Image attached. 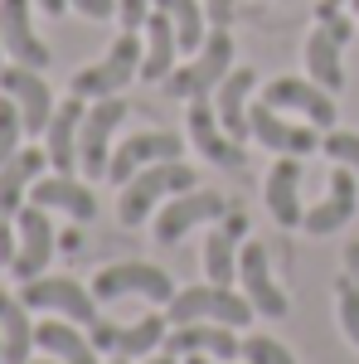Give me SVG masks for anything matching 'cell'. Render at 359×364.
<instances>
[{
  "label": "cell",
  "mask_w": 359,
  "mask_h": 364,
  "mask_svg": "<svg viewBox=\"0 0 359 364\" xmlns=\"http://www.w3.org/2000/svg\"><path fill=\"white\" fill-rule=\"evenodd\" d=\"M243 360H248V364H296V360H291V350H282L272 336H248V340H243Z\"/></svg>",
  "instance_id": "cell-34"
},
{
  "label": "cell",
  "mask_w": 359,
  "mask_h": 364,
  "mask_svg": "<svg viewBox=\"0 0 359 364\" xmlns=\"http://www.w3.org/2000/svg\"><path fill=\"white\" fill-rule=\"evenodd\" d=\"M0 44L5 54L25 68H49V44L34 34L29 20V0H0Z\"/></svg>",
  "instance_id": "cell-17"
},
{
  "label": "cell",
  "mask_w": 359,
  "mask_h": 364,
  "mask_svg": "<svg viewBox=\"0 0 359 364\" xmlns=\"http://www.w3.org/2000/svg\"><path fill=\"white\" fill-rule=\"evenodd\" d=\"M141 58H146V39H141L136 29H122L117 39H112V49L102 63H87V68H78L73 78H68V92L73 97H117L122 87L132 83V78H141Z\"/></svg>",
  "instance_id": "cell-1"
},
{
  "label": "cell",
  "mask_w": 359,
  "mask_h": 364,
  "mask_svg": "<svg viewBox=\"0 0 359 364\" xmlns=\"http://www.w3.org/2000/svg\"><path fill=\"white\" fill-rule=\"evenodd\" d=\"M262 102L277 112H301L316 132H335V92H326L316 78H272L262 87Z\"/></svg>",
  "instance_id": "cell-10"
},
{
  "label": "cell",
  "mask_w": 359,
  "mask_h": 364,
  "mask_svg": "<svg viewBox=\"0 0 359 364\" xmlns=\"http://www.w3.org/2000/svg\"><path fill=\"white\" fill-rule=\"evenodd\" d=\"M166 326H170L166 316H141L136 326H117V345H112V355H127V360H146V355H156L161 340L170 336Z\"/></svg>",
  "instance_id": "cell-29"
},
{
  "label": "cell",
  "mask_w": 359,
  "mask_h": 364,
  "mask_svg": "<svg viewBox=\"0 0 359 364\" xmlns=\"http://www.w3.org/2000/svg\"><path fill=\"white\" fill-rule=\"evenodd\" d=\"M83 97H68L63 107H54V122L44 132V151H49V166L54 175H73L78 170V136H83Z\"/></svg>",
  "instance_id": "cell-20"
},
{
  "label": "cell",
  "mask_w": 359,
  "mask_h": 364,
  "mask_svg": "<svg viewBox=\"0 0 359 364\" xmlns=\"http://www.w3.org/2000/svg\"><path fill=\"white\" fill-rule=\"evenodd\" d=\"M20 136H25V117H20L10 92H0V166L20 151Z\"/></svg>",
  "instance_id": "cell-32"
},
{
  "label": "cell",
  "mask_w": 359,
  "mask_h": 364,
  "mask_svg": "<svg viewBox=\"0 0 359 364\" xmlns=\"http://www.w3.org/2000/svg\"><path fill=\"white\" fill-rule=\"evenodd\" d=\"M92 296L97 301H122V296H146V301H170L175 282L156 267V262H112L92 277Z\"/></svg>",
  "instance_id": "cell-8"
},
{
  "label": "cell",
  "mask_w": 359,
  "mask_h": 364,
  "mask_svg": "<svg viewBox=\"0 0 359 364\" xmlns=\"http://www.w3.org/2000/svg\"><path fill=\"white\" fill-rule=\"evenodd\" d=\"M15 248H20V233L5 224V214H0V262H15Z\"/></svg>",
  "instance_id": "cell-39"
},
{
  "label": "cell",
  "mask_w": 359,
  "mask_h": 364,
  "mask_svg": "<svg viewBox=\"0 0 359 364\" xmlns=\"http://www.w3.org/2000/svg\"><path fill=\"white\" fill-rule=\"evenodd\" d=\"M185 122H190V141L199 146V156H204L209 166H219V170H243V166H248L243 146L223 132V122H219V112H214L209 97H190Z\"/></svg>",
  "instance_id": "cell-12"
},
{
  "label": "cell",
  "mask_w": 359,
  "mask_h": 364,
  "mask_svg": "<svg viewBox=\"0 0 359 364\" xmlns=\"http://www.w3.org/2000/svg\"><path fill=\"white\" fill-rule=\"evenodd\" d=\"M262 199H267V209H272V219L282 228H301L306 214H301V161L296 156H282L267 175V185H262Z\"/></svg>",
  "instance_id": "cell-21"
},
{
  "label": "cell",
  "mask_w": 359,
  "mask_h": 364,
  "mask_svg": "<svg viewBox=\"0 0 359 364\" xmlns=\"http://www.w3.org/2000/svg\"><path fill=\"white\" fill-rule=\"evenodd\" d=\"M161 350L166 355H214V360H238L243 355V345L233 336V326H214V321H194V326H175L166 340H161Z\"/></svg>",
  "instance_id": "cell-19"
},
{
  "label": "cell",
  "mask_w": 359,
  "mask_h": 364,
  "mask_svg": "<svg viewBox=\"0 0 359 364\" xmlns=\"http://www.w3.org/2000/svg\"><path fill=\"white\" fill-rule=\"evenodd\" d=\"M228 73H233V34L228 29H209L204 49L166 78V92L170 97H209Z\"/></svg>",
  "instance_id": "cell-4"
},
{
  "label": "cell",
  "mask_w": 359,
  "mask_h": 364,
  "mask_svg": "<svg viewBox=\"0 0 359 364\" xmlns=\"http://www.w3.org/2000/svg\"><path fill=\"white\" fill-rule=\"evenodd\" d=\"M29 364H63V360H54V355H49V360H29Z\"/></svg>",
  "instance_id": "cell-46"
},
{
  "label": "cell",
  "mask_w": 359,
  "mask_h": 364,
  "mask_svg": "<svg viewBox=\"0 0 359 364\" xmlns=\"http://www.w3.org/2000/svg\"><path fill=\"white\" fill-rule=\"evenodd\" d=\"M355 10H359V0H355Z\"/></svg>",
  "instance_id": "cell-48"
},
{
  "label": "cell",
  "mask_w": 359,
  "mask_h": 364,
  "mask_svg": "<svg viewBox=\"0 0 359 364\" xmlns=\"http://www.w3.org/2000/svg\"><path fill=\"white\" fill-rule=\"evenodd\" d=\"M185 156V141L175 132H136L127 136L122 146H112V166H107V180L112 185H127L136 170L156 166V161H180Z\"/></svg>",
  "instance_id": "cell-13"
},
{
  "label": "cell",
  "mask_w": 359,
  "mask_h": 364,
  "mask_svg": "<svg viewBox=\"0 0 359 364\" xmlns=\"http://www.w3.org/2000/svg\"><path fill=\"white\" fill-rule=\"evenodd\" d=\"M248 127H252V141H262L277 156H311V151H321V136H326V132H316V127L286 122V117L277 112V107H267V102L248 107Z\"/></svg>",
  "instance_id": "cell-14"
},
{
  "label": "cell",
  "mask_w": 359,
  "mask_h": 364,
  "mask_svg": "<svg viewBox=\"0 0 359 364\" xmlns=\"http://www.w3.org/2000/svg\"><path fill=\"white\" fill-rule=\"evenodd\" d=\"M185 364H228V360H214V355H185Z\"/></svg>",
  "instance_id": "cell-43"
},
{
  "label": "cell",
  "mask_w": 359,
  "mask_h": 364,
  "mask_svg": "<svg viewBox=\"0 0 359 364\" xmlns=\"http://www.w3.org/2000/svg\"><path fill=\"white\" fill-rule=\"evenodd\" d=\"M321 151L331 156L335 166H350L355 180H359V136L355 132H326V136H321Z\"/></svg>",
  "instance_id": "cell-33"
},
{
  "label": "cell",
  "mask_w": 359,
  "mask_h": 364,
  "mask_svg": "<svg viewBox=\"0 0 359 364\" xmlns=\"http://www.w3.org/2000/svg\"><path fill=\"white\" fill-rule=\"evenodd\" d=\"M252 316V301L248 296H238L233 287H214V282H204V287H185V291H175L166 301V321L170 326H194V321H214V326H233V331H243Z\"/></svg>",
  "instance_id": "cell-3"
},
{
  "label": "cell",
  "mask_w": 359,
  "mask_h": 364,
  "mask_svg": "<svg viewBox=\"0 0 359 364\" xmlns=\"http://www.w3.org/2000/svg\"><path fill=\"white\" fill-rule=\"evenodd\" d=\"M0 364H5V336H0Z\"/></svg>",
  "instance_id": "cell-47"
},
{
  "label": "cell",
  "mask_w": 359,
  "mask_h": 364,
  "mask_svg": "<svg viewBox=\"0 0 359 364\" xmlns=\"http://www.w3.org/2000/svg\"><path fill=\"white\" fill-rule=\"evenodd\" d=\"M73 10H83L87 20H112L117 15V0H68Z\"/></svg>",
  "instance_id": "cell-38"
},
{
  "label": "cell",
  "mask_w": 359,
  "mask_h": 364,
  "mask_svg": "<svg viewBox=\"0 0 359 364\" xmlns=\"http://www.w3.org/2000/svg\"><path fill=\"white\" fill-rule=\"evenodd\" d=\"M141 364H180V360H175V355H166V350H161V355H146V360H141Z\"/></svg>",
  "instance_id": "cell-42"
},
{
  "label": "cell",
  "mask_w": 359,
  "mask_h": 364,
  "mask_svg": "<svg viewBox=\"0 0 359 364\" xmlns=\"http://www.w3.org/2000/svg\"><path fill=\"white\" fill-rule=\"evenodd\" d=\"M335 311H340V331H345V340L359 350V282L350 277V272L335 282Z\"/></svg>",
  "instance_id": "cell-31"
},
{
  "label": "cell",
  "mask_w": 359,
  "mask_h": 364,
  "mask_svg": "<svg viewBox=\"0 0 359 364\" xmlns=\"http://www.w3.org/2000/svg\"><path fill=\"white\" fill-rule=\"evenodd\" d=\"M20 301L29 311H58L63 321H73V326H97L102 316H97V296H92V287L83 291V282L73 277H34V282H20Z\"/></svg>",
  "instance_id": "cell-5"
},
{
  "label": "cell",
  "mask_w": 359,
  "mask_h": 364,
  "mask_svg": "<svg viewBox=\"0 0 359 364\" xmlns=\"http://www.w3.org/2000/svg\"><path fill=\"white\" fill-rule=\"evenodd\" d=\"M34 5H39L44 15H63V10H68V0H34Z\"/></svg>",
  "instance_id": "cell-41"
},
{
  "label": "cell",
  "mask_w": 359,
  "mask_h": 364,
  "mask_svg": "<svg viewBox=\"0 0 359 364\" xmlns=\"http://www.w3.org/2000/svg\"><path fill=\"white\" fill-rule=\"evenodd\" d=\"M107 364H132V360H127V355H112V360Z\"/></svg>",
  "instance_id": "cell-45"
},
{
  "label": "cell",
  "mask_w": 359,
  "mask_h": 364,
  "mask_svg": "<svg viewBox=\"0 0 359 364\" xmlns=\"http://www.w3.org/2000/svg\"><path fill=\"white\" fill-rule=\"evenodd\" d=\"M252 87H257V68H233V73L214 87V112H219L223 132L238 141V146L252 136V127H248V97H252Z\"/></svg>",
  "instance_id": "cell-22"
},
{
  "label": "cell",
  "mask_w": 359,
  "mask_h": 364,
  "mask_svg": "<svg viewBox=\"0 0 359 364\" xmlns=\"http://www.w3.org/2000/svg\"><path fill=\"white\" fill-rule=\"evenodd\" d=\"M340 49H345V44H340L331 29L316 20V25H311V34H306V73L326 87V92H340V87H345V63H340Z\"/></svg>",
  "instance_id": "cell-26"
},
{
  "label": "cell",
  "mask_w": 359,
  "mask_h": 364,
  "mask_svg": "<svg viewBox=\"0 0 359 364\" xmlns=\"http://www.w3.org/2000/svg\"><path fill=\"white\" fill-rule=\"evenodd\" d=\"M340 5H345V0H321V5H316V15H321V10H340Z\"/></svg>",
  "instance_id": "cell-44"
},
{
  "label": "cell",
  "mask_w": 359,
  "mask_h": 364,
  "mask_svg": "<svg viewBox=\"0 0 359 364\" xmlns=\"http://www.w3.org/2000/svg\"><path fill=\"white\" fill-rule=\"evenodd\" d=\"M248 238V214L233 204L219 219V228L204 238V272L214 287H233L238 282V243Z\"/></svg>",
  "instance_id": "cell-16"
},
{
  "label": "cell",
  "mask_w": 359,
  "mask_h": 364,
  "mask_svg": "<svg viewBox=\"0 0 359 364\" xmlns=\"http://www.w3.org/2000/svg\"><path fill=\"white\" fill-rule=\"evenodd\" d=\"M233 15H238V0H204V20L214 29H228Z\"/></svg>",
  "instance_id": "cell-37"
},
{
  "label": "cell",
  "mask_w": 359,
  "mask_h": 364,
  "mask_svg": "<svg viewBox=\"0 0 359 364\" xmlns=\"http://www.w3.org/2000/svg\"><path fill=\"white\" fill-rule=\"evenodd\" d=\"M29 204H44V209H63L68 219L87 224L97 214V199L87 185H78L73 175H49V180H34L29 185Z\"/></svg>",
  "instance_id": "cell-24"
},
{
  "label": "cell",
  "mask_w": 359,
  "mask_h": 364,
  "mask_svg": "<svg viewBox=\"0 0 359 364\" xmlns=\"http://www.w3.org/2000/svg\"><path fill=\"white\" fill-rule=\"evenodd\" d=\"M127 122V102L122 92L117 97H97L83 117V136H78V166H83L87 180H107V166H112V136L117 127Z\"/></svg>",
  "instance_id": "cell-6"
},
{
  "label": "cell",
  "mask_w": 359,
  "mask_h": 364,
  "mask_svg": "<svg viewBox=\"0 0 359 364\" xmlns=\"http://www.w3.org/2000/svg\"><path fill=\"white\" fill-rule=\"evenodd\" d=\"M15 233H20V248H15V262H10L15 282L44 277V267H49V257H54V248H58L49 209H44V204H25V209L15 214Z\"/></svg>",
  "instance_id": "cell-9"
},
{
  "label": "cell",
  "mask_w": 359,
  "mask_h": 364,
  "mask_svg": "<svg viewBox=\"0 0 359 364\" xmlns=\"http://www.w3.org/2000/svg\"><path fill=\"white\" fill-rule=\"evenodd\" d=\"M0 49H5V44H0Z\"/></svg>",
  "instance_id": "cell-49"
},
{
  "label": "cell",
  "mask_w": 359,
  "mask_h": 364,
  "mask_svg": "<svg viewBox=\"0 0 359 364\" xmlns=\"http://www.w3.org/2000/svg\"><path fill=\"white\" fill-rule=\"evenodd\" d=\"M0 336H5V364H29V350H34L29 306L10 291H0Z\"/></svg>",
  "instance_id": "cell-28"
},
{
  "label": "cell",
  "mask_w": 359,
  "mask_h": 364,
  "mask_svg": "<svg viewBox=\"0 0 359 364\" xmlns=\"http://www.w3.org/2000/svg\"><path fill=\"white\" fill-rule=\"evenodd\" d=\"M199 185V175H194L185 161H156V166L136 170L127 185H122V199H117V219L127 228L146 224V214L161 204L166 195H185V190H194Z\"/></svg>",
  "instance_id": "cell-2"
},
{
  "label": "cell",
  "mask_w": 359,
  "mask_h": 364,
  "mask_svg": "<svg viewBox=\"0 0 359 364\" xmlns=\"http://www.w3.org/2000/svg\"><path fill=\"white\" fill-rule=\"evenodd\" d=\"M156 10V0H117V15H122V29H146Z\"/></svg>",
  "instance_id": "cell-35"
},
{
  "label": "cell",
  "mask_w": 359,
  "mask_h": 364,
  "mask_svg": "<svg viewBox=\"0 0 359 364\" xmlns=\"http://www.w3.org/2000/svg\"><path fill=\"white\" fill-rule=\"evenodd\" d=\"M156 10H166L180 34V54H199L209 39V20H204V0H156Z\"/></svg>",
  "instance_id": "cell-30"
},
{
  "label": "cell",
  "mask_w": 359,
  "mask_h": 364,
  "mask_svg": "<svg viewBox=\"0 0 359 364\" xmlns=\"http://www.w3.org/2000/svg\"><path fill=\"white\" fill-rule=\"evenodd\" d=\"M233 204L228 195L219 190H185V195H170V204H161V214H156V243H180L190 228L199 224H214L223 219Z\"/></svg>",
  "instance_id": "cell-7"
},
{
  "label": "cell",
  "mask_w": 359,
  "mask_h": 364,
  "mask_svg": "<svg viewBox=\"0 0 359 364\" xmlns=\"http://www.w3.org/2000/svg\"><path fill=\"white\" fill-rule=\"evenodd\" d=\"M175 54H180V34L166 10H151L146 20V58H141V83H161L175 73Z\"/></svg>",
  "instance_id": "cell-25"
},
{
  "label": "cell",
  "mask_w": 359,
  "mask_h": 364,
  "mask_svg": "<svg viewBox=\"0 0 359 364\" xmlns=\"http://www.w3.org/2000/svg\"><path fill=\"white\" fill-rule=\"evenodd\" d=\"M359 209V180L350 166H335L331 170V190H326V199L306 214V233H316V238H326V233H335V228H345L350 219H355Z\"/></svg>",
  "instance_id": "cell-18"
},
{
  "label": "cell",
  "mask_w": 359,
  "mask_h": 364,
  "mask_svg": "<svg viewBox=\"0 0 359 364\" xmlns=\"http://www.w3.org/2000/svg\"><path fill=\"white\" fill-rule=\"evenodd\" d=\"M0 92L15 97V107L25 117V136H44V132H49L58 102H54V92H49V78H44L39 68H25V63L0 68Z\"/></svg>",
  "instance_id": "cell-11"
},
{
  "label": "cell",
  "mask_w": 359,
  "mask_h": 364,
  "mask_svg": "<svg viewBox=\"0 0 359 364\" xmlns=\"http://www.w3.org/2000/svg\"><path fill=\"white\" fill-rule=\"evenodd\" d=\"M238 282H243V296L252 301L257 316L282 321V316L291 311L286 291L272 282V262H267V248H262V243H243V252H238Z\"/></svg>",
  "instance_id": "cell-15"
},
{
  "label": "cell",
  "mask_w": 359,
  "mask_h": 364,
  "mask_svg": "<svg viewBox=\"0 0 359 364\" xmlns=\"http://www.w3.org/2000/svg\"><path fill=\"white\" fill-rule=\"evenodd\" d=\"M34 345L63 364H97V345L83 340V331L73 321H44V326H34Z\"/></svg>",
  "instance_id": "cell-27"
},
{
  "label": "cell",
  "mask_w": 359,
  "mask_h": 364,
  "mask_svg": "<svg viewBox=\"0 0 359 364\" xmlns=\"http://www.w3.org/2000/svg\"><path fill=\"white\" fill-rule=\"evenodd\" d=\"M44 161H49L44 146H25V151H15V156L0 166V214H5V219H15V214L25 209V195H29V185L39 180Z\"/></svg>",
  "instance_id": "cell-23"
},
{
  "label": "cell",
  "mask_w": 359,
  "mask_h": 364,
  "mask_svg": "<svg viewBox=\"0 0 359 364\" xmlns=\"http://www.w3.org/2000/svg\"><path fill=\"white\" fill-rule=\"evenodd\" d=\"M345 267H350V277L359 282V238L350 243V248H345Z\"/></svg>",
  "instance_id": "cell-40"
},
{
  "label": "cell",
  "mask_w": 359,
  "mask_h": 364,
  "mask_svg": "<svg viewBox=\"0 0 359 364\" xmlns=\"http://www.w3.org/2000/svg\"><path fill=\"white\" fill-rule=\"evenodd\" d=\"M316 20H321V25L331 29V34H335V39H340V44H350V39H355V20H350L345 10H321Z\"/></svg>",
  "instance_id": "cell-36"
}]
</instances>
